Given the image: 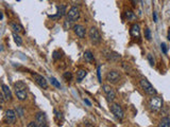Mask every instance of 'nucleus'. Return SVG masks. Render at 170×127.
<instances>
[{
    "instance_id": "obj_1",
    "label": "nucleus",
    "mask_w": 170,
    "mask_h": 127,
    "mask_svg": "<svg viewBox=\"0 0 170 127\" xmlns=\"http://www.w3.org/2000/svg\"><path fill=\"white\" fill-rule=\"evenodd\" d=\"M14 90L17 99L19 101H25L28 97V87L22 80H18L14 84Z\"/></svg>"
},
{
    "instance_id": "obj_2",
    "label": "nucleus",
    "mask_w": 170,
    "mask_h": 127,
    "mask_svg": "<svg viewBox=\"0 0 170 127\" xmlns=\"http://www.w3.org/2000/svg\"><path fill=\"white\" fill-rule=\"evenodd\" d=\"M140 86H142V88L144 89V91L146 92L147 94L151 95V97H153V95H156L157 94V91L155 90L153 86L151 85L150 82L148 80H146V78H142L139 82Z\"/></svg>"
},
{
    "instance_id": "obj_3",
    "label": "nucleus",
    "mask_w": 170,
    "mask_h": 127,
    "mask_svg": "<svg viewBox=\"0 0 170 127\" xmlns=\"http://www.w3.org/2000/svg\"><path fill=\"white\" fill-rule=\"evenodd\" d=\"M149 107L152 111H159L163 107V99L157 95H153L149 102Z\"/></svg>"
},
{
    "instance_id": "obj_4",
    "label": "nucleus",
    "mask_w": 170,
    "mask_h": 127,
    "mask_svg": "<svg viewBox=\"0 0 170 127\" xmlns=\"http://www.w3.org/2000/svg\"><path fill=\"white\" fill-rule=\"evenodd\" d=\"M89 38H90V42H92L94 44H99L102 40V37H101L99 31L95 28V27H92L90 30H89Z\"/></svg>"
},
{
    "instance_id": "obj_5",
    "label": "nucleus",
    "mask_w": 170,
    "mask_h": 127,
    "mask_svg": "<svg viewBox=\"0 0 170 127\" xmlns=\"http://www.w3.org/2000/svg\"><path fill=\"white\" fill-rule=\"evenodd\" d=\"M106 80L111 84H116L119 82V80L121 78L120 76V73L116 70H111V71L107 72V74H106Z\"/></svg>"
},
{
    "instance_id": "obj_6",
    "label": "nucleus",
    "mask_w": 170,
    "mask_h": 127,
    "mask_svg": "<svg viewBox=\"0 0 170 127\" xmlns=\"http://www.w3.org/2000/svg\"><path fill=\"white\" fill-rule=\"evenodd\" d=\"M111 111L118 120H120V121L124 118V112H123L122 108H121V106L120 105H118V104H112Z\"/></svg>"
},
{
    "instance_id": "obj_7",
    "label": "nucleus",
    "mask_w": 170,
    "mask_h": 127,
    "mask_svg": "<svg viewBox=\"0 0 170 127\" xmlns=\"http://www.w3.org/2000/svg\"><path fill=\"white\" fill-rule=\"evenodd\" d=\"M80 18V11H79V8H77L75 6H73V8H70L68 13H67V18L66 19L70 20L71 22H75Z\"/></svg>"
},
{
    "instance_id": "obj_8",
    "label": "nucleus",
    "mask_w": 170,
    "mask_h": 127,
    "mask_svg": "<svg viewBox=\"0 0 170 127\" xmlns=\"http://www.w3.org/2000/svg\"><path fill=\"white\" fill-rule=\"evenodd\" d=\"M4 119H6V124L13 125L15 124L17 119V114L13 109H9V110L6 111V114H4Z\"/></svg>"
},
{
    "instance_id": "obj_9",
    "label": "nucleus",
    "mask_w": 170,
    "mask_h": 127,
    "mask_svg": "<svg viewBox=\"0 0 170 127\" xmlns=\"http://www.w3.org/2000/svg\"><path fill=\"white\" fill-rule=\"evenodd\" d=\"M32 76H33L34 80H35V83L39 86V87H42L44 89H48V83L46 78L41 74H37V73H32Z\"/></svg>"
},
{
    "instance_id": "obj_10",
    "label": "nucleus",
    "mask_w": 170,
    "mask_h": 127,
    "mask_svg": "<svg viewBox=\"0 0 170 127\" xmlns=\"http://www.w3.org/2000/svg\"><path fill=\"white\" fill-rule=\"evenodd\" d=\"M35 123L36 127H45L47 126V118L44 112H38L35 116Z\"/></svg>"
},
{
    "instance_id": "obj_11",
    "label": "nucleus",
    "mask_w": 170,
    "mask_h": 127,
    "mask_svg": "<svg viewBox=\"0 0 170 127\" xmlns=\"http://www.w3.org/2000/svg\"><path fill=\"white\" fill-rule=\"evenodd\" d=\"M102 89H103V92L105 93L106 97H107V99L109 101H114L115 99H116V93H115V91L113 90V88H112L111 86L109 85H103L102 86Z\"/></svg>"
},
{
    "instance_id": "obj_12",
    "label": "nucleus",
    "mask_w": 170,
    "mask_h": 127,
    "mask_svg": "<svg viewBox=\"0 0 170 127\" xmlns=\"http://www.w3.org/2000/svg\"><path fill=\"white\" fill-rule=\"evenodd\" d=\"M56 8H58L56 15H49V18H51V19H59V18H62V17L66 14V6H65L64 4H61V6H59Z\"/></svg>"
},
{
    "instance_id": "obj_13",
    "label": "nucleus",
    "mask_w": 170,
    "mask_h": 127,
    "mask_svg": "<svg viewBox=\"0 0 170 127\" xmlns=\"http://www.w3.org/2000/svg\"><path fill=\"white\" fill-rule=\"evenodd\" d=\"M104 56L111 61H117L120 59V55L118 53L114 52V51H110V50H105L104 51Z\"/></svg>"
},
{
    "instance_id": "obj_14",
    "label": "nucleus",
    "mask_w": 170,
    "mask_h": 127,
    "mask_svg": "<svg viewBox=\"0 0 170 127\" xmlns=\"http://www.w3.org/2000/svg\"><path fill=\"white\" fill-rule=\"evenodd\" d=\"M73 31H75V35L80 37V38H85V35H86V31L85 28L81 25H73Z\"/></svg>"
},
{
    "instance_id": "obj_15",
    "label": "nucleus",
    "mask_w": 170,
    "mask_h": 127,
    "mask_svg": "<svg viewBox=\"0 0 170 127\" xmlns=\"http://www.w3.org/2000/svg\"><path fill=\"white\" fill-rule=\"evenodd\" d=\"M1 88H2V93L3 95H4L6 101H11L12 92H11V89L9 88V86H6V84H2V85H1Z\"/></svg>"
},
{
    "instance_id": "obj_16",
    "label": "nucleus",
    "mask_w": 170,
    "mask_h": 127,
    "mask_svg": "<svg viewBox=\"0 0 170 127\" xmlns=\"http://www.w3.org/2000/svg\"><path fill=\"white\" fill-rule=\"evenodd\" d=\"M130 33H131L132 37H135V38H138L140 36V28L139 25L137 23H134L131 27V30H130Z\"/></svg>"
},
{
    "instance_id": "obj_17",
    "label": "nucleus",
    "mask_w": 170,
    "mask_h": 127,
    "mask_svg": "<svg viewBox=\"0 0 170 127\" xmlns=\"http://www.w3.org/2000/svg\"><path fill=\"white\" fill-rule=\"evenodd\" d=\"M87 75V71L84 69H80L77 71V80L78 82H81L82 80H83L85 76Z\"/></svg>"
},
{
    "instance_id": "obj_18",
    "label": "nucleus",
    "mask_w": 170,
    "mask_h": 127,
    "mask_svg": "<svg viewBox=\"0 0 170 127\" xmlns=\"http://www.w3.org/2000/svg\"><path fill=\"white\" fill-rule=\"evenodd\" d=\"M84 59L89 64H92L94 63V55L90 51H85L84 52Z\"/></svg>"
},
{
    "instance_id": "obj_19",
    "label": "nucleus",
    "mask_w": 170,
    "mask_h": 127,
    "mask_svg": "<svg viewBox=\"0 0 170 127\" xmlns=\"http://www.w3.org/2000/svg\"><path fill=\"white\" fill-rule=\"evenodd\" d=\"M11 28L12 30H13V32L14 33H21V32H23V28H22V25H18V23H11Z\"/></svg>"
},
{
    "instance_id": "obj_20",
    "label": "nucleus",
    "mask_w": 170,
    "mask_h": 127,
    "mask_svg": "<svg viewBox=\"0 0 170 127\" xmlns=\"http://www.w3.org/2000/svg\"><path fill=\"white\" fill-rule=\"evenodd\" d=\"M159 127H170V119L169 118H163L159 124Z\"/></svg>"
},
{
    "instance_id": "obj_21",
    "label": "nucleus",
    "mask_w": 170,
    "mask_h": 127,
    "mask_svg": "<svg viewBox=\"0 0 170 127\" xmlns=\"http://www.w3.org/2000/svg\"><path fill=\"white\" fill-rule=\"evenodd\" d=\"M13 37H14V40H15V42H16L18 46H20V44H22V39H21V37H20L19 35L17 33H13Z\"/></svg>"
},
{
    "instance_id": "obj_22",
    "label": "nucleus",
    "mask_w": 170,
    "mask_h": 127,
    "mask_svg": "<svg viewBox=\"0 0 170 127\" xmlns=\"http://www.w3.org/2000/svg\"><path fill=\"white\" fill-rule=\"evenodd\" d=\"M126 16H127V18H128L129 20H134L135 18H136V16L134 15V13L132 11H127L126 12Z\"/></svg>"
},
{
    "instance_id": "obj_23",
    "label": "nucleus",
    "mask_w": 170,
    "mask_h": 127,
    "mask_svg": "<svg viewBox=\"0 0 170 127\" xmlns=\"http://www.w3.org/2000/svg\"><path fill=\"white\" fill-rule=\"evenodd\" d=\"M63 78H64L66 80H73V74H71V72L67 71V72H65L64 74H63Z\"/></svg>"
},
{
    "instance_id": "obj_24",
    "label": "nucleus",
    "mask_w": 170,
    "mask_h": 127,
    "mask_svg": "<svg viewBox=\"0 0 170 127\" xmlns=\"http://www.w3.org/2000/svg\"><path fill=\"white\" fill-rule=\"evenodd\" d=\"M50 80H51V84H52L54 87H56V88H61V84L56 80V78H50Z\"/></svg>"
},
{
    "instance_id": "obj_25",
    "label": "nucleus",
    "mask_w": 170,
    "mask_h": 127,
    "mask_svg": "<svg viewBox=\"0 0 170 127\" xmlns=\"http://www.w3.org/2000/svg\"><path fill=\"white\" fill-rule=\"evenodd\" d=\"M145 38L147 40H151V31L148 28L145 29Z\"/></svg>"
},
{
    "instance_id": "obj_26",
    "label": "nucleus",
    "mask_w": 170,
    "mask_h": 127,
    "mask_svg": "<svg viewBox=\"0 0 170 127\" xmlns=\"http://www.w3.org/2000/svg\"><path fill=\"white\" fill-rule=\"evenodd\" d=\"M73 23V22H71L70 20H68V19L65 20V22H64V28H65V30H68V29L71 28Z\"/></svg>"
},
{
    "instance_id": "obj_27",
    "label": "nucleus",
    "mask_w": 170,
    "mask_h": 127,
    "mask_svg": "<svg viewBox=\"0 0 170 127\" xmlns=\"http://www.w3.org/2000/svg\"><path fill=\"white\" fill-rule=\"evenodd\" d=\"M61 53L59 52V51H54V52H53V59H54V61H58V59H60V58H61Z\"/></svg>"
},
{
    "instance_id": "obj_28",
    "label": "nucleus",
    "mask_w": 170,
    "mask_h": 127,
    "mask_svg": "<svg viewBox=\"0 0 170 127\" xmlns=\"http://www.w3.org/2000/svg\"><path fill=\"white\" fill-rule=\"evenodd\" d=\"M148 61H149V64H150V66L153 67L155 65V61H154V58L152 57L151 54H148Z\"/></svg>"
},
{
    "instance_id": "obj_29",
    "label": "nucleus",
    "mask_w": 170,
    "mask_h": 127,
    "mask_svg": "<svg viewBox=\"0 0 170 127\" xmlns=\"http://www.w3.org/2000/svg\"><path fill=\"white\" fill-rule=\"evenodd\" d=\"M16 112H17V114H18L19 116H23V109H22V108L17 107L16 108Z\"/></svg>"
},
{
    "instance_id": "obj_30",
    "label": "nucleus",
    "mask_w": 170,
    "mask_h": 127,
    "mask_svg": "<svg viewBox=\"0 0 170 127\" xmlns=\"http://www.w3.org/2000/svg\"><path fill=\"white\" fill-rule=\"evenodd\" d=\"M161 49H162L163 53L164 54H166L167 53V46H166V44L165 42H162V44H161Z\"/></svg>"
},
{
    "instance_id": "obj_31",
    "label": "nucleus",
    "mask_w": 170,
    "mask_h": 127,
    "mask_svg": "<svg viewBox=\"0 0 170 127\" xmlns=\"http://www.w3.org/2000/svg\"><path fill=\"white\" fill-rule=\"evenodd\" d=\"M4 102H6V99H4V95H3L2 92H0V106L3 105L4 104Z\"/></svg>"
},
{
    "instance_id": "obj_32",
    "label": "nucleus",
    "mask_w": 170,
    "mask_h": 127,
    "mask_svg": "<svg viewBox=\"0 0 170 127\" xmlns=\"http://www.w3.org/2000/svg\"><path fill=\"white\" fill-rule=\"evenodd\" d=\"M97 75H98V80H99V82H102V80H101V67H98V70H97Z\"/></svg>"
},
{
    "instance_id": "obj_33",
    "label": "nucleus",
    "mask_w": 170,
    "mask_h": 127,
    "mask_svg": "<svg viewBox=\"0 0 170 127\" xmlns=\"http://www.w3.org/2000/svg\"><path fill=\"white\" fill-rule=\"evenodd\" d=\"M54 113H55V116H56V119H62V113L59 112L58 110H54Z\"/></svg>"
},
{
    "instance_id": "obj_34",
    "label": "nucleus",
    "mask_w": 170,
    "mask_h": 127,
    "mask_svg": "<svg viewBox=\"0 0 170 127\" xmlns=\"http://www.w3.org/2000/svg\"><path fill=\"white\" fill-rule=\"evenodd\" d=\"M28 127H36V123H35V121L31 122L30 124H28Z\"/></svg>"
},
{
    "instance_id": "obj_35",
    "label": "nucleus",
    "mask_w": 170,
    "mask_h": 127,
    "mask_svg": "<svg viewBox=\"0 0 170 127\" xmlns=\"http://www.w3.org/2000/svg\"><path fill=\"white\" fill-rule=\"evenodd\" d=\"M153 19H154V22H157V15H156L155 12H153Z\"/></svg>"
},
{
    "instance_id": "obj_36",
    "label": "nucleus",
    "mask_w": 170,
    "mask_h": 127,
    "mask_svg": "<svg viewBox=\"0 0 170 127\" xmlns=\"http://www.w3.org/2000/svg\"><path fill=\"white\" fill-rule=\"evenodd\" d=\"M84 102L86 103V104H87V105H88V106H92V103L89 102V101H88V99H84Z\"/></svg>"
},
{
    "instance_id": "obj_37",
    "label": "nucleus",
    "mask_w": 170,
    "mask_h": 127,
    "mask_svg": "<svg viewBox=\"0 0 170 127\" xmlns=\"http://www.w3.org/2000/svg\"><path fill=\"white\" fill-rule=\"evenodd\" d=\"M167 38H168V40H170V31L168 32V36H167Z\"/></svg>"
},
{
    "instance_id": "obj_38",
    "label": "nucleus",
    "mask_w": 170,
    "mask_h": 127,
    "mask_svg": "<svg viewBox=\"0 0 170 127\" xmlns=\"http://www.w3.org/2000/svg\"><path fill=\"white\" fill-rule=\"evenodd\" d=\"M133 3H134V6H136V4H137V0H133Z\"/></svg>"
},
{
    "instance_id": "obj_39",
    "label": "nucleus",
    "mask_w": 170,
    "mask_h": 127,
    "mask_svg": "<svg viewBox=\"0 0 170 127\" xmlns=\"http://www.w3.org/2000/svg\"><path fill=\"white\" fill-rule=\"evenodd\" d=\"M2 18H3V15H2V13L0 12V19H2Z\"/></svg>"
},
{
    "instance_id": "obj_40",
    "label": "nucleus",
    "mask_w": 170,
    "mask_h": 127,
    "mask_svg": "<svg viewBox=\"0 0 170 127\" xmlns=\"http://www.w3.org/2000/svg\"><path fill=\"white\" fill-rule=\"evenodd\" d=\"M0 51H2V47L1 46H0Z\"/></svg>"
},
{
    "instance_id": "obj_41",
    "label": "nucleus",
    "mask_w": 170,
    "mask_h": 127,
    "mask_svg": "<svg viewBox=\"0 0 170 127\" xmlns=\"http://www.w3.org/2000/svg\"><path fill=\"white\" fill-rule=\"evenodd\" d=\"M0 109H1V106H0Z\"/></svg>"
}]
</instances>
